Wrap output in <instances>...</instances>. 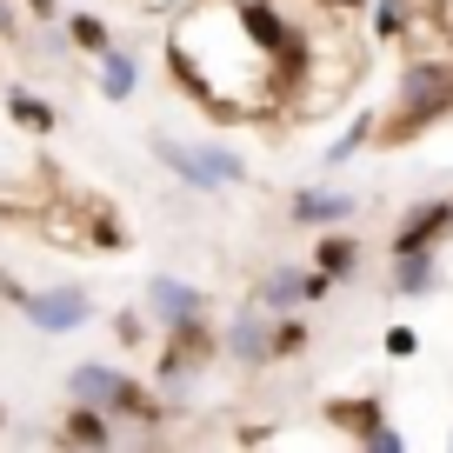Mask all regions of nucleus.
I'll return each instance as SVG.
<instances>
[{
  "mask_svg": "<svg viewBox=\"0 0 453 453\" xmlns=\"http://www.w3.org/2000/svg\"><path fill=\"white\" fill-rule=\"evenodd\" d=\"M300 347H307V326H300V320H280V326H273V360L300 354Z\"/></svg>",
  "mask_w": 453,
  "mask_h": 453,
  "instance_id": "2eb2a0df",
  "label": "nucleus"
},
{
  "mask_svg": "<svg viewBox=\"0 0 453 453\" xmlns=\"http://www.w3.org/2000/svg\"><path fill=\"white\" fill-rule=\"evenodd\" d=\"M7 113H14L20 127H34V134H47V127H54V113H47L41 100H27V94H7Z\"/></svg>",
  "mask_w": 453,
  "mask_h": 453,
  "instance_id": "ddd939ff",
  "label": "nucleus"
},
{
  "mask_svg": "<svg viewBox=\"0 0 453 453\" xmlns=\"http://www.w3.org/2000/svg\"><path fill=\"white\" fill-rule=\"evenodd\" d=\"M354 267H360V241H347V234H326V241L313 247V273H320V280H347Z\"/></svg>",
  "mask_w": 453,
  "mask_h": 453,
  "instance_id": "1a4fd4ad",
  "label": "nucleus"
},
{
  "mask_svg": "<svg viewBox=\"0 0 453 453\" xmlns=\"http://www.w3.org/2000/svg\"><path fill=\"white\" fill-rule=\"evenodd\" d=\"M226 347H234L247 367H260V360H273V326L260 320V313H241V320H234V334H226Z\"/></svg>",
  "mask_w": 453,
  "mask_h": 453,
  "instance_id": "0eeeda50",
  "label": "nucleus"
},
{
  "mask_svg": "<svg viewBox=\"0 0 453 453\" xmlns=\"http://www.w3.org/2000/svg\"><path fill=\"white\" fill-rule=\"evenodd\" d=\"M60 440H67V447H107V440H113V413L73 407L67 420H60Z\"/></svg>",
  "mask_w": 453,
  "mask_h": 453,
  "instance_id": "6e6552de",
  "label": "nucleus"
},
{
  "mask_svg": "<svg viewBox=\"0 0 453 453\" xmlns=\"http://www.w3.org/2000/svg\"><path fill=\"white\" fill-rule=\"evenodd\" d=\"M7 27H14V14H7V0H0V34H7Z\"/></svg>",
  "mask_w": 453,
  "mask_h": 453,
  "instance_id": "6ab92c4d",
  "label": "nucleus"
},
{
  "mask_svg": "<svg viewBox=\"0 0 453 453\" xmlns=\"http://www.w3.org/2000/svg\"><path fill=\"white\" fill-rule=\"evenodd\" d=\"M241 27L254 34V47H267V54H280L287 41H300V34L273 14V0H247V7H241Z\"/></svg>",
  "mask_w": 453,
  "mask_h": 453,
  "instance_id": "39448f33",
  "label": "nucleus"
},
{
  "mask_svg": "<svg viewBox=\"0 0 453 453\" xmlns=\"http://www.w3.org/2000/svg\"><path fill=\"white\" fill-rule=\"evenodd\" d=\"M73 394H81L87 407H100V413H134V420H154L160 413L127 373H113V367H73Z\"/></svg>",
  "mask_w": 453,
  "mask_h": 453,
  "instance_id": "f257e3e1",
  "label": "nucleus"
},
{
  "mask_svg": "<svg viewBox=\"0 0 453 453\" xmlns=\"http://www.w3.org/2000/svg\"><path fill=\"white\" fill-rule=\"evenodd\" d=\"M320 294H326L320 273H294V267H280L267 287H260V307H267V313H287V307H307V300H320Z\"/></svg>",
  "mask_w": 453,
  "mask_h": 453,
  "instance_id": "20e7f679",
  "label": "nucleus"
},
{
  "mask_svg": "<svg viewBox=\"0 0 453 453\" xmlns=\"http://www.w3.org/2000/svg\"><path fill=\"white\" fill-rule=\"evenodd\" d=\"M0 426H7V407H0Z\"/></svg>",
  "mask_w": 453,
  "mask_h": 453,
  "instance_id": "4be33fe9",
  "label": "nucleus"
},
{
  "mask_svg": "<svg viewBox=\"0 0 453 453\" xmlns=\"http://www.w3.org/2000/svg\"><path fill=\"white\" fill-rule=\"evenodd\" d=\"M100 60H107V67H100V87H107L113 100H127V94H134V60H127V54H113V47H107Z\"/></svg>",
  "mask_w": 453,
  "mask_h": 453,
  "instance_id": "9b49d317",
  "label": "nucleus"
},
{
  "mask_svg": "<svg viewBox=\"0 0 453 453\" xmlns=\"http://www.w3.org/2000/svg\"><path fill=\"white\" fill-rule=\"evenodd\" d=\"M0 294H7V300H27V294H20V280H14L7 267H0Z\"/></svg>",
  "mask_w": 453,
  "mask_h": 453,
  "instance_id": "a211bd4d",
  "label": "nucleus"
},
{
  "mask_svg": "<svg viewBox=\"0 0 453 453\" xmlns=\"http://www.w3.org/2000/svg\"><path fill=\"white\" fill-rule=\"evenodd\" d=\"M34 14H54V0H34Z\"/></svg>",
  "mask_w": 453,
  "mask_h": 453,
  "instance_id": "aec40b11",
  "label": "nucleus"
},
{
  "mask_svg": "<svg viewBox=\"0 0 453 453\" xmlns=\"http://www.w3.org/2000/svg\"><path fill=\"white\" fill-rule=\"evenodd\" d=\"M413 347H420V340H413V326H394V334H387V354H413Z\"/></svg>",
  "mask_w": 453,
  "mask_h": 453,
  "instance_id": "f3484780",
  "label": "nucleus"
},
{
  "mask_svg": "<svg viewBox=\"0 0 453 453\" xmlns=\"http://www.w3.org/2000/svg\"><path fill=\"white\" fill-rule=\"evenodd\" d=\"M34 326H81L87 320V294L81 287H47V294H27L20 300Z\"/></svg>",
  "mask_w": 453,
  "mask_h": 453,
  "instance_id": "7ed1b4c3",
  "label": "nucleus"
},
{
  "mask_svg": "<svg viewBox=\"0 0 453 453\" xmlns=\"http://www.w3.org/2000/svg\"><path fill=\"white\" fill-rule=\"evenodd\" d=\"M373 27H380V34H400V7H394V0H380V7H373Z\"/></svg>",
  "mask_w": 453,
  "mask_h": 453,
  "instance_id": "dca6fc26",
  "label": "nucleus"
},
{
  "mask_svg": "<svg viewBox=\"0 0 453 453\" xmlns=\"http://www.w3.org/2000/svg\"><path fill=\"white\" fill-rule=\"evenodd\" d=\"M400 287H407V294L434 287V267H426V254H400Z\"/></svg>",
  "mask_w": 453,
  "mask_h": 453,
  "instance_id": "4468645a",
  "label": "nucleus"
},
{
  "mask_svg": "<svg viewBox=\"0 0 453 453\" xmlns=\"http://www.w3.org/2000/svg\"><path fill=\"white\" fill-rule=\"evenodd\" d=\"M347 213H354V200H347V194H300V200H294V220H307V226L347 220Z\"/></svg>",
  "mask_w": 453,
  "mask_h": 453,
  "instance_id": "9d476101",
  "label": "nucleus"
},
{
  "mask_svg": "<svg viewBox=\"0 0 453 453\" xmlns=\"http://www.w3.org/2000/svg\"><path fill=\"white\" fill-rule=\"evenodd\" d=\"M334 7H360V0H334Z\"/></svg>",
  "mask_w": 453,
  "mask_h": 453,
  "instance_id": "412c9836",
  "label": "nucleus"
},
{
  "mask_svg": "<svg viewBox=\"0 0 453 453\" xmlns=\"http://www.w3.org/2000/svg\"><path fill=\"white\" fill-rule=\"evenodd\" d=\"M447 226H453V200H426V207H413L407 220H400V234H394V260L400 254H426Z\"/></svg>",
  "mask_w": 453,
  "mask_h": 453,
  "instance_id": "f03ea898",
  "label": "nucleus"
},
{
  "mask_svg": "<svg viewBox=\"0 0 453 453\" xmlns=\"http://www.w3.org/2000/svg\"><path fill=\"white\" fill-rule=\"evenodd\" d=\"M67 34H73V47H87V54H107V20H94V14H73L67 20Z\"/></svg>",
  "mask_w": 453,
  "mask_h": 453,
  "instance_id": "f8f14e48",
  "label": "nucleus"
},
{
  "mask_svg": "<svg viewBox=\"0 0 453 453\" xmlns=\"http://www.w3.org/2000/svg\"><path fill=\"white\" fill-rule=\"evenodd\" d=\"M147 300H154V313H160L167 326L200 320V307H207V300H200L194 287H180V280H154V287H147Z\"/></svg>",
  "mask_w": 453,
  "mask_h": 453,
  "instance_id": "423d86ee",
  "label": "nucleus"
}]
</instances>
